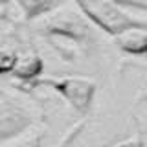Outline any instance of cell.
I'll return each mask as SVG.
<instances>
[{
    "label": "cell",
    "instance_id": "6da1fadb",
    "mask_svg": "<svg viewBox=\"0 0 147 147\" xmlns=\"http://www.w3.org/2000/svg\"><path fill=\"white\" fill-rule=\"evenodd\" d=\"M74 4L86 20L110 37H118L129 30H147V20L131 17L114 0H74Z\"/></svg>",
    "mask_w": 147,
    "mask_h": 147
},
{
    "label": "cell",
    "instance_id": "7a4b0ae2",
    "mask_svg": "<svg viewBox=\"0 0 147 147\" xmlns=\"http://www.w3.org/2000/svg\"><path fill=\"white\" fill-rule=\"evenodd\" d=\"M30 88H50L57 92L77 114L85 116L90 112L94 103L98 85L90 77L83 76H68V77H39L30 83Z\"/></svg>",
    "mask_w": 147,
    "mask_h": 147
},
{
    "label": "cell",
    "instance_id": "3957f363",
    "mask_svg": "<svg viewBox=\"0 0 147 147\" xmlns=\"http://www.w3.org/2000/svg\"><path fill=\"white\" fill-rule=\"evenodd\" d=\"M81 15L68 9L57 11L53 15L48 13V17L42 18V22L39 24V30L50 40H70L77 46H90L94 42V37Z\"/></svg>",
    "mask_w": 147,
    "mask_h": 147
},
{
    "label": "cell",
    "instance_id": "277c9868",
    "mask_svg": "<svg viewBox=\"0 0 147 147\" xmlns=\"http://www.w3.org/2000/svg\"><path fill=\"white\" fill-rule=\"evenodd\" d=\"M33 123L31 112L15 103L0 105V144L17 138Z\"/></svg>",
    "mask_w": 147,
    "mask_h": 147
},
{
    "label": "cell",
    "instance_id": "5b68a950",
    "mask_svg": "<svg viewBox=\"0 0 147 147\" xmlns=\"http://www.w3.org/2000/svg\"><path fill=\"white\" fill-rule=\"evenodd\" d=\"M44 72V61L37 52H26L18 57L15 70L11 72V76L18 79L24 85H30L35 79H39Z\"/></svg>",
    "mask_w": 147,
    "mask_h": 147
},
{
    "label": "cell",
    "instance_id": "8992f818",
    "mask_svg": "<svg viewBox=\"0 0 147 147\" xmlns=\"http://www.w3.org/2000/svg\"><path fill=\"white\" fill-rule=\"evenodd\" d=\"M119 52L127 55H147V30H129L114 37Z\"/></svg>",
    "mask_w": 147,
    "mask_h": 147
},
{
    "label": "cell",
    "instance_id": "52a82bcc",
    "mask_svg": "<svg viewBox=\"0 0 147 147\" xmlns=\"http://www.w3.org/2000/svg\"><path fill=\"white\" fill-rule=\"evenodd\" d=\"M17 4L20 6L22 13H24L28 20H35V18L48 15L55 7L57 0H17Z\"/></svg>",
    "mask_w": 147,
    "mask_h": 147
},
{
    "label": "cell",
    "instance_id": "ba28073f",
    "mask_svg": "<svg viewBox=\"0 0 147 147\" xmlns=\"http://www.w3.org/2000/svg\"><path fill=\"white\" fill-rule=\"evenodd\" d=\"M4 147H44V134L40 131H35V132H30V134L6 142Z\"/></svg>",
    "mask_w": 147,
    "mask_h": 147
},
{
    "label": "cell",
    "instance_id": "9c48e42d",
    "mask_svg": "<svg viewBox=\"0 0 147 147\" xmlns=\"http://www.w3.org/2000/svg\"><path fill=\"white\" fill-rule=\"evenodd\" d=\"M18 57H20V53L15 52L13 48L0 46V76H7L15 70Z\"/></svg>",
    "mask_w": 147,
    "mask_h": 147
},
{
    "label": "cell",
    "instance_id": "30bf717a",
    "mask_svg": "<svg viewBox=\"0 0 147 147\" xmlns=\"http://www.w3.org/2000/svg\"><path fill=\"white\" fill-rule=\"evenodd\" d=\"M112 147H147V142H145V138H144L142 129H138L136 136L129 138V140H123V142H119V144L112 145Z\"/></svg>",
    "mask_w": 147,
    "mask_h": 147
},
{
    "label": "cell",
    "instance_id": "8fae6325",
    "mask_svg": "<svg viewBox=\"0 0 147 147\" xmlns=\"http://www.w3.org/2000/svg\"><path fill=\"white\" fill-rule=\"evenodd\" d=\"M114 2L121 7H134L147 13V0H114Z\"/></svg>",
    "mask_w": 147,
    "mask_h": 147
},
{
    "label": "cell",
    "instance_id": "7c38bea8",
    "mask_svg": "<svg viewBox=\"0 0 147 147\" xmlns=\"http://www.w3.org/2000/svg\"><path fill=\"white\" fill-rule=\"evenodd\" d=\"M2 18H4V13H0V20H2Z\"/></svg>",
    "mask_w": 147,
    "mask_h": 147
},
{
    "label": "cell",
    "instance_id": "4fadbf2b",
    "mask_svg": "<svg viewBox=\"0 0 147 147\" xmlns=\"http://www.w3.org/2000/svg\"><path fill=\"white\" fill-rule=\"evenodd\" d=\"M4 2H6V0H0V6H2V4H4Z\"/></svg>",
    "mask_w": 147,
    "mask_h": 147
},
{
    "label": "cell",
    "instance_id": "5bb4252c",
    "mask_svg": "<svg viewBox=\"0 0 147 147\" xmlns=\"http://www.w3.org/2000/svg\"><path fill=\"white\" fill-rule=\"evenodd\" d=\"M0 105H2V94H0Z\"/></svg>",
    "mask_w": 147,
    "mask_h": 147
}]
</instances>
